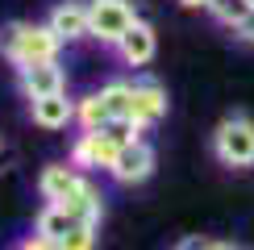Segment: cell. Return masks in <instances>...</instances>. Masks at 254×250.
I'll use <instances>...</instances> for the list:
<instances>
[{"label": "cell", "mask_w": 254, "mask_h": 250, "mask_svg": "<svg viewBox=\"0 0 254 250\" xmlns=\"http://www.w3.org/2000/svg\"><path fill=\"white\" fill-rule=\"evenodd\" d=\"M63 42L55 38L50 25H38V21H13V25L0 29V55H4L13 67H34V62H55Z\"/></svg>", "instance_id": "6da1fadb"}, {"label": "cell", "mask_w": 254, "mask_h": 250, "mask_svg": "<svg viewBox=\"0 0 254 250\" xmlns=\"http://www.w3.org/2000/svg\"><path fill=\"white\" fill-rule=\"evenodd\" d=\"M213 159L229 171H250L254 167V117L229 113L213 129Z\"/></svg>", "instance_id": "7a4b0ae2"}, {"label": "cell", "mask_w": 254, "mask_h": 250, "mask_svg": "<svg viewBox=\"0 0 254 250\" xmlns=\"http://www.w3.org/2000/svg\"><path fill=\"white\" fill-rule=\"evenodd\" d=\"M88 21H92V38L100 46H117L142 17H137L133 0H88Z\"/></svg>", "instance_id": "3957f363"}, {"label": "cell", "mask_w": 254, "mask_h": 250, "mask_svg": "<svg viewBox=\"0 0 254 250\" xmlns=\"http://www.w3.org/2000/svg\"><path fill=\"white\" fill-rule=\"evenodd\" d=\"M117 150H121V142L109 129H83L75 138V146H71V167H79V171H88V167L109 171L113 159H117Z\"/></svg>", "instance_id": "277c9868"}, {"label": "cell", "mask_w": 254, "mask_h": 250, "mask_svg": "<svg viewBox=\"0 0 254 250\" xmlns=\"http://www.w3.org/2000/svg\"><path fill=\"white\" fill-rule=\"evenodd\" d=\"M109 175L117 184H125V188H133V184H146L154 175V146L150 142H125L121 150H117V159H113V167H109Z\"/></svg>", "instance_id": "5b68a950"}, {"label": "cell", "mask_w": 254, "mask_h": 250, "mask_svg": "<svg viewBox=\"0 0 254 250\" xmlns=\"http://www.w3.org/2000/svg\"><path fill=\"white\" fill-rule=\"evenodd\" d=\"M46 25L55 29L59 42H83L92 38V21H88V0H63L50 8Z\"/></svg>", "instance_id": "8992f818"}, {"label": "cell", "mask_w": 254, "mask_h": 250, "mask_svg": "<svg viewBox=\"0 0 254 250\" xmlns=\"http://www.w3.org/2000/svg\"><path fill=\"white\" fill-rule=\"evenodd\" d=\"M17 83H21V92H25V100H42V96H59V92H67V75H63L59 59L55 62L21 67L17 71Z\"/></svg>", "instance_id": "52a82bcc"}, {"label": "cell", "mask_w": 254, "mask_h": 250, "mask_svg": "<svg viewBox=\"0 0 254 250\" xmlns=\"http://www.w3.org/2000/svg\"><path fill=\"white\" fill-rule=\"evenodd\" d=\"M167 117V88L154 79H133V113L129 121L137 125V129H150V125H158Z\"/></svg>", "instance_id": "ba28073f"}, {"label": "cell", "mask_w": 254, "mask_h": 250, "mask_svg": "<svg viewBox=\"0 0 254 250\" xmlns=\"http://www.w3.org/2000/svg\"><path fill=\"white\" fill-rule=\"evenodd\" d=\"M83 180H88V175H83L79 167L50 163V167H42V175H38V192H42V200H46V204H59L63 196H71Z\"/></svg>", "instance_id": "9c48e42d"}, {"label": "cell", "mask_w": 254, "mask_h": 250, "mask_svg": "<svg viewBox=\"0 0 254 250\" xmlns=\"http://www.w3.org/2000/svg\"><path fill=\"white\" fill-rule=\"evenodd\" d=\"M121 55L125 67H146V62L154 59V50H158V34H154V25H146V21H137V25L125 34L117 46H113Z\"/></svg>", "instance_id": "30bf717a"}, {"label": "cell", "mask_w": 254, "mask_h": 250, "mask_svg": "<svg viewBox=\"0 0 254 250\" xmlns=\"http://www.w3.org/2000/svg\"><path fill=\"white\" fill-rule=\"evenodd\" d=\"M29 117H34V125H42V129H67V125L75 121V100H71L67 92L29 100Z\"/></svg>", "instance_id": "8fae6325"}, {"label": "cell", "mask_w": 254, "mask_h": 250, "mask_svg": "<svg viewBox=\"0 0 254 250\" xmlns=\"http://www.w3.org/2000/svg\"><path fill=\"white\" fill-rule=\"evenodd\" d=\"M59 204L67 208V213L75 217V221H88V225H100V221H104V196H100V188L92 184V180H83L75 192H71V196H63Z\"/></svg>", "instance_id": "7c38bea8"}, {"label": "cell", "mask_w": 254, "mask_h": 250, "mask_svg": "<svg viewBox=\"0 0 254 250\" xmlns=\"http://www.w3.org/2000/svg\"><path fill=\"white\" fill-rule=\"evenodd\" d=\"M75 121L83 125V129H104V125L113 121V109L104 104L100 92H88V96L75 100Z\"/></svg>", "instance_id": "4fadbf2b"}, {"label": "cell", "mask_w": 254, "mask_h": 250, "mask_svg": "<svg viewBox=\"0 0 254 250\" xmlns=\"http://www.w3.org/2000/svg\"><path fill=\"white\" fill-rule=\"evenodd\" d=\"M71 225H75V217H71L63 204H46V208L38 213V221H34V229H38V234H42V238H55V242H59L63 234H67Z\"/></svg>", "instance_id": "5bb4252c"}, {"label": "cell", "mask_w": 254, "mask_h": 250, "mask_svg": "<svg viewBox=\"0 0 254 250\" xmlns=\"http://www.w3.org/2000/svg\"><path fill=\"white\" fill-rule=\"evenodd\" d=\"M100 96L104 104L113 109V121H129V113H133V83H125V79H113V83H104L100 88Z\"/></svg>", "instance_id": "9a60e30c"}, {"label": "cell", "mask_w": 254, "mask_h": 250, "mask_svg": "<svg viewBox=\"0 0 254 250\" xmlns=\"http://www.w3.org/2000/svg\"><path fill=\"white\" fill-rule=\"evenodd\" d=\"M250 0H213V4H208V13H213L221 25H229V29H238L242 21H246V13H250Z\"/></svg>", "instance_id": "2e32d148"}, {"label": "cell", "mask_w": 254, "mask_h": 250, "mask_svg": "<svg viewBox=\"0 0 254 250\" xmlns=\"http://www.w3.org/2000/svg\"><path fill=\"white\" fill-rule=\"evenodd\" d=\"M96 229H100V225L75 221V225L67 229V234L59 238V246H63V250H96Z\"/></svg>", "instance_id": "e0dca14e"}, {"label": "cell", "mask_w": 254, "mask_h": 250, "mask_svg": "<svg viewBox=\"0 0 254 250\" xmlns=\"http://www.w3.org/2000/svg\"><path fill=\"white\" fill-rule=\"evenodd\" d=\"M17 250H63V246L55 242V238H42V234H29V238H25V242H21Z\"/></svg>", "instance_id": "ac0fdd59"}, {"label": "cell", "mask_w": 254, "mask_h": 250, "mask_svg": "<svg viewBox=\"0 0 254 250\" xmlns=\"http://www.w3.org/2000/svg\"><path fill=\"white\" fill-rule=\"evenodd\" d=\"M234 34H238L242 42H250V46H254V8H250V13H246V21H242V25L234 29Z\"/></svg>", "instance_id": "d6986e66"}, {"label": "cell", "mask_w": 254, "mask_h": 250, "mask_svg": "<svg viewBox=\"0 0 254 250\" xmlns=\"http://www.w3.org/2000/svg\"><path fill=\"white\" fill-rule=\"evenodd\" d=\"M204 246H208V238H184L175 250H204Z\"/></svg>", "instance_id": "ffe728a7"}, {"label": "cell", "mask_w": 254, "mask_h": 250, "mask_svg": "<svg viewBox=\"0 0 254 250\" xmlns=\"http://www.w3.org/2000/svg\"><path fill=\"white\" fill-rule=\"evenodd\" d=\"M204 250H246V246H238V242H208Z\"/></svg>", "instance_id": "44dd1931"}, {"label": "cell", "mask_w": 254, "mask_h": 250, "mask_svg": "<svg viewBox=\"0 0 254 250\" xmlns=\"http://www.w3.org/2000/svg\"><path fill=\"white\" fill-rule=\"evenodd\" d=\"M179 4H184V8H208L213 0H179Z\"/></svg>", "instance_id": "7402d4cb"}, {"label": "cell", "mask_w": 254, "mask_h": 250, "mask_svg": "<svg viewBox=\"0 0 254 250\" xmlns=\"http://www.w3.org/2000/svg\"><path fill=\"white\" fill-rule=\"evenodd\" d=\"M250 4H254V0H250Z\"/></svg>", "instance_id": "603a6c76"}]
</instances>
